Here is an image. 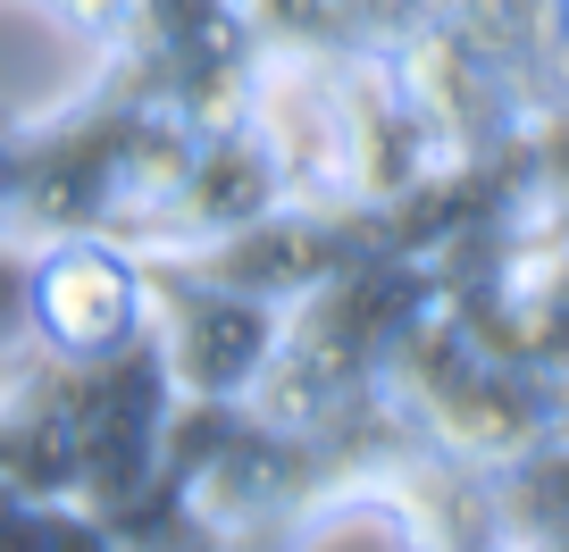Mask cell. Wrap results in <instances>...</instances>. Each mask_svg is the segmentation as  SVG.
<instances>
[{"label":"cell","instance_id":"1","mask_svg":"<svg viewBox=\"0 0 569 552\" xmlns=\"http://www.w3.org/2000/svg\"><path fill=\"white\" fill-rule=\"evenodd\" d=\"M251 360H260V319H251L243 302H201L193 319H184V335H177V369L193 377L201 393H234L251 377Z\"/></svg>","mask_w":569,"mask_h":552}]
</instances>
